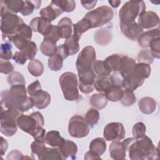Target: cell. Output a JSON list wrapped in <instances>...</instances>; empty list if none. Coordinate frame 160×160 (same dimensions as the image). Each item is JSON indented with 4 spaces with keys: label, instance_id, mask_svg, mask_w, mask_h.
Listing matches in <instances>:
<instances>
[{
    "label": "cell",
    "instance_id": "obj_1",
    "mask_svg": "<svg viewBox=\"0 0 160 160\" xmlns=\"http://www.w3.org/2000/svg\"><path fill=\"white\" fill-rule=\"evenodd\" d=\"M27 90L25 85L18 84L11 86L8 90L1 93V109L16 108L23 112L34 106V102L30 96L26 95Z\"/></svg>",
    "mask_w": 160,
    "mask_h": 160
},
{
    "label": "cell",
    "instance_id": "obj_2",
    "mask_svg": "<svg viewBox=\"0 0 160 160\" xmlns=\"http://www.w3.org/2000/svg\"><path fill=\"white\" fill-rule=\"evenodd\" d=\"M129 152L132 160L154 159L158 157V152L151 139L144 135L141 138H129L122 142Z\"/></svg>",
    "mask_w": 160,
    "mask_h": 160
},
{
    "label": "cell",
    "instance_id": "obj_3",
    "mask_svg": "<svg viewBox=\"0 0 160 160\" xmlns=\"http://www.w3.org/2000/svg\"><path fill=\"white\" fill-rule=\"evenodd\" d=\"M150 74L149 64L144 62L136 63L129 75L122 80V87L124 89L133 91L142 85L145 79L148 78Z\"/></svg>",
    "mask_w": 160,
    "mask_h": 160
},
{
    "label": "cell",
    "instance_id": "obj_4",
    "mask_svg": "<svg viewBox=\"0 0 160 160\" xmlns=\"http://www.w3.org/2000/svg\"><path fill=\"white\" fill-rule=\"evenodd\" d=\"M22 113L16 108L1 109V132L8 137L14 135L17 131V120Z\"/></svg>",
    "mask_w": 160,
    "mask_h": 160
},
{
    "label": "cell",
    "instance_id": "obj_5",
    "mask_svg": "<svg viewBox=\"0 0 160 160\" xmlns=\"http://www.w3.org/2000/svg\"><path fill=\"white\" fill-rule=\"evenodd\" d=\"M146 5L143 1H129L125 2L119 11L120 24L135 22L139 14L145 11Z\"/></svg>",
    "mask_w": 160,
    "mask_h": 160
},
{
    "label": "cell",
    "instance_id": "obj_6",
    "mask_svg": "<svg viewBox=\"0 0 160 160\" xmlns=\"http://www.w3.org/2000/svg\"><path fill=\"white\" fill-rule=\"evenodd\" d=\"M64 98L68 101H75L79 98L78 89V78L72 72L62 73L59 79Z\"/></svg>",
    "mask_w": 160,
    "mask_h": 160
},
{
    "label": "cell",
    "instance_id": "obj_7",
    "mask_svg": "<svg viewBox=\"0 0 160 160\" xmlns=\"http://www.w3.org/2000/svg\"><path fill=\"white\" fill-rule=\"evenodd\" d=\"M1 30L4 41L15 34L24 23L22 19L16 14L4 12L1 14Z\"/></svg>",
    "mask_w": 160,
    "mask_h": 160
},
{
    "label": "cell",
    "instance_id": "obj_8",
    "mask_svg": "<svg viewBox=\"0 0 160 160\" xmlns=\"http://www.w3.org/2000/svg\"><path fill=\"white\" fill-rule=\"evenodd\" d=\"M112 9L109 6H101L87 12L84 18L89 21L91 29L107 24L112 19Z\"/></svg>",
    "mask_w": 160,
    "mask_h": 160
},
{
    "label": "cell",
    "instance_id": "obj_9",
    "mask_svg": "<svg viewBox=\"0 0 160 160\" xmlns=\"http://www.w3.org/2000/svg\"><path fill=\"white\" fill-rule=\"evenodd\" d=\"M44 124L42 114L38 111L34 112L30 115L21 114L17 120L18 127L24 132L32 134Z\"/></svg>",
    "mask_w": 160,
    "mask_h": 160
},
{
    "label": "cell",
    "instance_id": "obj_10",
    "mask_svg": "<svg viewBox=\"0 0 160 160\" xmlns=\"http://www.w3.org/2000/svg\"><path fill=\"white\" fill-rule=\"evenodd\" d=\"M96 57V51L92 46L84 47L77 58L76 67L78 73L80 74L92 69Z\"/></svg>",
    "mask_w": 160,
    "mask_h": 160
},
{
    "label": "cell",
    "instance_id": "obj_11",
    "mask_svg": "<svg viewBox=\"0 0 160 160\" xmlns=\"http://www.w3.org/2000/svg\"><path fill=\"white\" fill-rule=\"evenodd\" d=\"M68 132L73 138H82L88 135L89 127L81 116L75 115L69 121Z\"/></svg>",
    "mask_w": 160,
    "mask_h": 160
},
{
    "label": "cell",
    "instance_id": "obj_12",
    "mask_svg": "<svg viewBox=\"0 0 160 160\" xmlns=\"http://www.w3.org/2000/svg\"><path fill=\"white\" fill-rule=\"evenodd\" d=\"M32 31L31 28L24 23L19 31L15 34L9 37L6 41L13 42L15 46L21 51L31 40Z\"/></svg>",
    "mask_w": 160,
    "mask_h": 160
},
{
    "label": "cell",
    "instance_id": "obj_13",
    "mask_svg": "<svg viewBox=\"0 0 160 160\" xmlns=\"http://www.w3.org/2000/svg\"><path fill=\"white\" fill-rule=\"evenodd\" d=\"M125 129L122 123L112 122L108 124L104 128L103 136L107 141H119L124 138Z\"/></svg>",
    "mask_w": 160,
    "mask_h": 160
},
{
    "label": "cell",
    "instance_id": "obj_14",
    "mask_svg": "<svg viewBox=\"0 0 160 160\" xmlns=\"http://www.w3.org/2000/svg\"><path fill=\"white\" fill-rule=\"evenodd\" d=\"M79 88L82 93L89 94L94 89V83L96 79V74L93 69L78 74Z\"/></svg>",
    "mask_w": 160,
    "mask_h": 160
},
{
    "label": "cell",
    "instance_id": "obj_15",
    "mask_svg": "<svg viewBox=\"0 0 160 160\" xmlns=\"http://www.w3.org/2000/svg\"><path fill=\"white\" fill-rule=\"evenodd\" d=\"M138 22L142 29H151L159 24V18L155 12L145 11L139 14Z\"/></svg>",
    "mask_w": 160,
    "mask_h": 160
},
{
    "label": "cell",
    "instance_id": "obj_16",
    "mask_svg": "<svg viewBox=\"0 0 160 160\" xmlns=\"http://www.w3.org/2000/svg\"><path fill=\"white\" fill-rule=\"evenodd\" d=\"M120 28L122 33L125 36L133 41L138 40L143 32V29L136 22L129 24H120Z\"/></svg>",
    "mask_w": 160,
    "mask_h": 160
},
{
    "label": "cell",
    "instance_id": "obj_17",
    "mask_svg": "<svg viewBox=\"0 0 160 160\" xmlns=\"http://www.w3.org/2000/svg\"><path fill=\"white\" fill-rule=\"evenodd\" d=\"M30 97L33 101L34 106L39 109L46 108L51 102V96L49 94L42 89L38 91Z\"/></svg>",
    "mask_w": 160,
    "mask_h": 160
},
{
    "label": "cell",
    "instance_id": "obj_18",
    "mask_svg": "<svg viewBox=\"0 0 160 160\" xmlns=\"http://www.w3.org/2000/svg\"><path fill=\"white\" fill-rule=\"evenodd\" d=\"M63 11L52 1L49 5L41 9L39 11L41 17L48 19L51 22L56 19Z\"/></svg>",
    "mask_w": 160,
    "mask_h": 160
},
{
    "label": "cell",
    "instance_id": "obj_19",
    "mask_svg": "<svg viewBox=\"0 0 160 160\" xmlns=\"http://www.w3.org/2000/svg\"><path fill=\"white\" fill-rule=\"evenodd\" d=\"M109 154L111 158L113 159H124L126 156V147L122 142L114 141L109 146Z\"/></svg>",
    "mask_w": 160,
    "mask_h": 160
},
{
    "label": "cell",
    "instance_id": "obj_20",
    "mask_svg": "<svg viewBox=\"0 0 160 160\" xmlns=\"http://www.w3.org/2000/svg\"><path fill=\"white\" fill-rule=\"evenodd\" d=\"M51 25V21L43 17L34 18L29 23V26L34 32H39L42 35Z\"/></svg>",
    "mask_w": 160,
    "mask_h": 160
},
{
    "label": "cell",
    "instance_id": "obj_21",
    "mask_svg": "<svg viewBox=\"0 0 160 160\" xmlns=\"http://www.w3.org/2000/svg\"><path fill=\"white\" fill-rule=\"evenodd\" d=\"M60 38L67 39L72 35L73 31V24L68 17L62 18L58 23Z\"/></svg>",
    "mask_w": 160,
    "mask_h": 160
},
{
    "label": "cell",
    "instance_id": "obj_22",
    "mask_svg": "<svg viewBox=\"0 0 160 160\" xmlns=\"http://www.w3.org/2000/svg\"><path fill=\"white\" fill-rule=\"evenodd\" d=\"M58 148L62 154L63 159L69 157L72 158H74L78 152V146L76 144L68 139H65L63 144Z\"/></svg>",
    "mask_w": 160,
    "mask_h": 160
},
{
    "label": "cell",
    "instance_id": "obj_23",
    "mask_svg": "<svg viewBox=\"0 0 160 160\" xmlns=\"http://www.w3.org/2000/svg\"><path fill=\"white\" fill-rule=\"evenodd\" d=\"M23 5L24 1H1V14L4 12L16 14L21 11Z\"/></svg>",
    "mask_w": 160,
    "mask_h": 160
},
{
    "label": "cell",
    "instance_id": "obj_24",
    "mask_svg": "<svg viewBox=\"0 0 160 160\" xmlns=\"http://www.w3.org/2000/svg\"><path fill=\"white\" fill-rule=\"evenodd\" d=\"M139 110L145 114L152 113L156 108V101L151 97H144L138 102Z\"/></svg>",
    "mask_w": 160,
    "mask_h": 160
},
{
    "label": "cell",
    "instance_id": "obj_25",
    "mask_svg": "<svg viewBox=\"0 0 160 160\" xmlns=\"http://www.w3.org/2000/svg\"><path fill=\"white\" fill-rule=\"evenodd\" d=\"M159 37V28L153 29L142 32L138 39L139 46L142 48H149L150 42L155 38Z\"/></svg>",
    "mask_w": 160,
    "mask_h": 160
},
{
    "label": "cell",
    "instance_id": "obj_26",
    "mask_svg": "<svg viewBox=\"0 0 160 160\" xmlns=\"http://www.w3.org/2000/svg\"><path fill=\"white\" fill-rule=\"evenodd\" d=\"M94 41L99 45L104 46L108 44L112 39L111 31L107 28L98 29L94 33Z\"/></svg>",
    "mask_w": 160,
    "mask_h": 160
},
{
    "label": "cell",
    "instance_id": "obj_27",
    "mask_svg": "<svg viewBox=\"0 0 160 160\" xmlns=\"http://www.w3.org/2000/svg\"><path fill=\"white\" fill-rule=\"evenodd\" d=\"M106 149V142L102 138H96L91 141L89 144V151L93 154L101 156Z\"/></svg>",
    "mask_w": 160,
    "mask_h": 160
},
{
    "label": "cell",
    "instance_id": "obj_28",
    "mask_svg": "<svg viewBox=\"0 0 160 160\" xmlns=\"http://www.w3.org/2000/svg\"><path fill=\"white\" fill-rule=\"evenodd\" d=\"M122 87L119 85L111 84V86L105 92L104 95L108 100L112 102L120 101L123 94Z\"/></svg>",
    "mask_w": 160,
    "mask_h": 160
},
{
    "label": "cell",
    "instance_id": "obj_29",
    "mask_svg": "<svg viewBox=\"0 0 160 160\" xmlns=\"http://www.w3.org/2000/svg\"><path fill=\"white\" fill-rule=\"evenodd\" d=\"M92 69L96 75L99 78H106L110 76L112 71L104 61L95 60L92 64Z\"/></svg>",
    "mask_w": 160,
    "mask_h": 160
},
{
    "label": "cell",
    "instance_id": "obj_30",
    "mask_svg": "<svg viewBox=\"0 0 160 160\" xmlns=\"http://www.w3.org/2000/svg\"><path fill=\"white\" fill-rule=\"evenodd\" d=\"M64 140L65 139L61 136L59 132L54 130L48 132L45 136L46 143L54 148H59L63 144Z\"/></svg>",
    "mask_w": 160,
    "mask_h": 160
},
{
    "label": "cell",
    "instance_id": "obj_31",
    "mask_svg": "<svg viewBox=\"0 0 160 160\" xmlns=\"http://www.w3.org/2000/svg\"><path fill=\"white\" fill-rule=\"evenodd\" d=\"M136 63V61L133 58L127 56H122V66L120 71H119V73L122 79H125L129 75Z\"/></svg>",
    "mask_w": 160,
    "mask_h": 160
},
{
    "label": "cell",
    "instance_id": "obj_32",
    "mask_svg": "<svg viewBox=\"0 0 160 160\" xmlns=\"http://www.w3.org/2000/svg\"><path fill=\"white\" fill-rule=\"evenodd\" d=\"M122 56L118 54H113L106 58L104 61L112 71L119 72L121 68Z\"/></svg>",
    "mask_w": 160,
    "mask_h": 160
},
{
    "label": "cell",
    "instance_id": "obj_33",
    "mask_svg": "<svg viewBox=\"0 0 160 160\" xmlns=\"http://www.w3.org/2000/svg\"><path fill=\"white\" fill-rule=\"evenodd\" d=\"M44 142L35 140L31 144L32 156H36L40 160H43L47 151L48 148L46 147Z\"/></svg>",
    "mask_w": 160,
    "mask_h": 160
},
{
    "label": "cell",
    "instance_id": "obj_34",
    "mask_svg": "<svg viewBox=\"0 0 160 160\" xmlns=\"http://www.w3.org/2000/svg\"><path fill=\"white\" fill-rule=\"evenodd\" d=\"M57 47L58 46H56V43L50 40L44 39L40 45L39 48L41 52L44 55L48 57H51L56 54L57 51Z\"/></svg>",
    "mask_w": 160,
    "mask_h": 160
},
{
    "label": "cell",
    "instance_id": "obj_35",
    "mask_svg": "<svg viewBox=\"0 0 160 160\" xmlns=\"http://www.w3.org/2000/svg\"><path fill=\"white\" fill-rule=\"evenodd\" d=\"M89 29H91V26L89 21L83 18L76 24H73V34L79 39L81 35Z\"/></svg>",
    "mask_w": 160,
    "mask_h": 160
},
{
    "label": "cell",
    "instance_id": "obj_36",
    "mask_svg": "<svg viewBox=\"0 0 160 160\" xmlns=\"http://www.w3.org/2000/svg\"><path fill=\"white\" fill-rule=\"evenodd\" d=\"M108 99L104 94L95 93L90 98V104L98 109H102L108 104Z\"/></svg>",
    "mask_w": 160,
    "mask_h": 160
},
{
    "label": "cell",
    "instance_id": "obj_37",
    "mask_svg": "<svg viewBox=\"0 0 160 160\" xmlns=\"http://www.w3.org/2000/svg\"><path fill=\"white\" fill-rule=\"evenodd\" d=\"M79 39H78L73 34L68 38L66 39L64 45L66 47L69 56L76 54L79 50Z\"/></svg>",
    "mask_w": 160,
    "mask_h": 160
},
{
    "label": "cell",
    "instance_id": "obj_38",
    "mask_svg": "<svg viewBox=\"0 0 160 160\" xmlns=\"http://www.w3.org/2000/svg\"><path fill=\"white\" fill-rule=\"evenodd\" d=\"M28 69L33 76L38 77L43 73L44 66L39 60L33 59L29 62Z\"/></svg>",
    "mask_w": 160,
    "mask_h": 160
},
{
    "label": "cell",
    "instance_id": "obj_39",
    "mask_svg": "<svg viewBox=\"0 0 160 160\" xmlns=\"http://www.w3.org/2000/svg\"><path fill=\"white\" fill-rule=\"evenodd\" d=\"M112 82L110 79V77L106 78H99L95 80L94 83V87L96 91L99 92L100 93L104 94L107 91V89L111 86Z\"/></svg>",
    "mask_w": 160,
    "mask_h": 160
},
{
    "label": "cell",
    "instance_id": "obj_40",
    "mask_svg": "<svg viewBox=\"0 0 160 160\" xmlns=\"http://www.w3.org/2000/svg\"><path fill=\"white\" fill-rule=\"evenodd\" d=\"M41 1H25L20 12L24 16H28L33 12L34 8L38 9L41 6Z\"/></svg>",
    "mask_w": 160,
    "mask_h": 160
},
{
    "label": "cell",
    "instance_id": "obj_41",
    "mask_svg": "<svg viewBox=\"0 0 160 160\" xmlns=\"http://www.w3.org/2000/svg\"><path fill=\"white\" fill-rule=\"evenodd\" d=\"M63 58L56 52L52 56L48 59V67L54 71H59L63 66Z\"/></svg>",
    "mask_w": 160,
    "mask_h": 160
},
{
    "label": "cell",
    "instance_id": "obj_42",
    "mask_svg": "<svg viewBox=\"0 0 160 160\" xmlns=\"http://www.w3.org/2000/svg\"><path fill=\"white\" fill-rule=\"evenodd\" d=\"M20 51L22 53V54L26 57L27 59H29L31 61L33 59L34 56H36L38 51V48L34 42L30 41L28 42L26 46Z\"/></svg>",
    "mask_w": 160,
    "mask_h": 160
},
{
    "label": "cell",
    "instance_id": "obj_43",
    "mask_svg": "<svg viewBox=\"0 0 160 160\" xmlns=\"http://www.w3.org/2000/svg\"><path fill=\"white\" fill-rule=\"evenodd\" d=\"M99 119V113L96 109H89L85 114L84 120L86 123L91 127H93L95 124H96Z\"/></svg>",
    "mask_w": 160,
    "mask_h": 160
},
{
    "label": "cell",
    "instance_id": "obj_44",
    "mask_svg": "<svg viewBox=\"0 0 160 160\" xmlns=\"http://www.w3.org/2000/svg\"><path fill=\"white\" fill-rule=\"evenodd\" d=\"M44 39L50 40L55 43H56L60 39L59 29L58 26L51 25L49 29L43 34Z\"/></svg>",
    "mask_w": 160,
    "mask_h": 160
},
{
    "label": "cell",
    "instance_id": "obj_45",
    "mask_svg": "<svg viewBox=\"0 0 160 160\" xmlns=\"http://www.w3.org/2000/svg\"><path fill=\"white\" fill-rule=\"evenodd\" d=\"M8 82L12 86L18 84H26V81L24 76L19 72L15 71L11 72L8 77Z\"/></svg>",
    "mask_w": 160,
    "mask_h": 160
},
{
    "label": "cell",
    "instance_id": "obj_46",
    "mask_svg": "<svg viewBox=\"0 0 160 160\" xmlns=\"http://www.w3.org/2000/svg\"><path fill=\"white\" fill-rule=\"evenodd\" d=\"M53 2L61 8L63 12H70L74 10L76 8V2L74 1L70 0H60V1H53Z\"/></svg>",
    "mask_w": 160,
    "mask_h": 160
},
{
    "label": "cell",
    "instance_id": "obj_47",
    "mask_svg": "<svg viewBox=\"0 0 160 160\" xmlns=\"http://www.w3.org/2000/svg\"><path fill=\"white\" fill-rule=\"evenodd\" d=\"M120 101L122 105L130 106L136 102V96L133 91L129 89H124L123 91L122 97Z\"/></svg>",
    "mask_w": 160,
    "mask_h": 160
},
{
    "label": "cell",
    "instance_id": "obj_48",
    "mask_svg": "<svg viewBox=\"0 0 160 160\" xmlns=\"http://www.w3.org/2000/svg\"><path fill=\"white\" fill-rule=\"evenodd\" d=\"M12 45L9 42L1 44L0 48V58L4 60H9L12 58V52L11 51Z\"/></svg>",
    "mask_w": 160,
    "mask_h": 160
},
{
    "label": "cell",
    "instance_id": "obj_49",
    "mask_svg": "<svg viewBox=\"0 0 160 160\" xmlns=\"http://www.w3.org/2000/svg\"><path fill=\"white\" fill-rule=\"evenodd\" d=\"M146 128L142 122H138L134 124L132 129V135L135 139H139L146 134Z\"/></svg>",
    "mask_w": 160,
    "mask_h": 160
},
{
    "label": "cell",
    "instance_id": "obj_50",
    "mask_svg": "<svg viewBox=\"0 0 160 160\" xmlns=\"http://www.w3.org/2000/svg\"><path fill=\"white\" fill-rule=\"evenodd\" d=\"M137 59L139 62H144L150 64L153 62L154 58L149 49H143L138 53Z\"/></svg>",
    "mask_w": 160,
    "mask_h": 160
},
{
    "label": "cell",
    "instance_id": "obj_51",
    "mask_svg": "<svg viewBox=\"0 0 160 160\" xmlns=\"http://www.w3.org/2000/svg\"><path fill=\"white\" fill-rule=\"evenodd\" d=\"M45 159H63L62 154L59 148H48L46 153L43 160Z\"/></svg>",
    "mask_w": 160,
    "mask_h": 160
},
{
    "label": "cell",
    "instance_id": "obj_52",
    "mask_svg": "<svg viewBox=\"0 0 160 160\" xmlns=\"http://www.w3.org/2000/svg\"><path fill=\"white\" fill-rule=\"evenodd\" d=\"M159 37H156L154 38L149 43V46L151 48V53L153 58L159 59L160 56V49H159Z\"/></svg>",
    "mask_w": 160,
    "mask_h": 160
},
{
    "label": "cell",
    "instance_id": "obj_53",
    "mask_svg": "<svg viewBox=\"0 0 160 160\" xmlns=\"http://www.w3.org/2000/svg\"><path fill=\"white\" fill-rule=\"evenodd\" d=\"M14 70L13 65L8 60L1 59L0 60V71L1 73L8 74Z\"/></svg>",
    "mask_w": 160,
    "mask_h": 160
},
{
    "label": "cell",
    "instance_id": "obj_54",
    "mask_svg": "<svg viewBox=\"0 0 160 160\" xmlns=\"http://www.w3.org/2000/svg\"><path fill=\"white\" fill-rule=\"evenodd\" d=\"M42 89L41 87V84L39 82V81L36 80V81L33 82L32 83H31V84H29L28 87L27 89V91L28 94L29 95V96H32L33 94H34L36 92H38V91Z\"/></svg>",
    "mask_w": 160,
    "mask_h": 160
},
{
    "label": "cell",
    "instance_id": "obj_55",
    "mask_svg": "<svg viewBox=\"0 0 160 160\" xmlns=\"http://www.w3.org/2000/svg\"><path fill=\"white\" fill-rule=\"evenodd\" d=\"M12 59L19 64H24L28 60L26 57L22 54V53L21 51H16L15 54H14Z\"/></svg>",
    "mask_w": 160,
    "mask_h": 160
},
{
    "label": "cell",
    "instance_id": "obj_56",
    "mask_svg": "<svg viewBox=\"0 0 160 160\" xmlns=\"http://www.w3.org/2000/svg\"><path fill=\"white\" fill-rule=\"evenodd\" d=\"M56 53L59 54L64 59L67 58L68 57V56H69V52H68L66 47L65 46L64 44H61L57 47Z\"/></svg>",
    "mask_w": 160,
    "mask_h": 160
},
{
    "label": "cell",
    "instance_id": "obj_57",
    "mask_svg": "<svg viewBox=\"0 0 160 160\" xmlns=\"http://www.w3.org/2000/svg\"><path fill=\"white\" fill-rule=\"evenodd\" d=\"M23 154L17 149H14L10 152L8 156V159H23Z\"/></svg>",
    "mask_w": 160,
    "mask_h": 160
},
{
    "label": "cell",
    "instance_id": "obj_58",
    "mask_svg": "<svg viewBox=\"0 0 160 160\" xmlns=\"http://www.w3.org/2000/svg\"><path fill=\"white\" fill-rule=\"evenodd\" d=\"M81 2L84 8L89 10L96 6L97 1H81Z\"/></svg>",
    "mask_w": 160,
    "mask_h": 160
},
{
    "label": "cell",
    "instance_id": "obj_59",
    "mask_svg": "<svg viewBox=\"0 0 160 160\" xmlns=\"http://www.w3.org/2000/svg\"><path fill=\"white\" fill-rule=\"evenodd\" d=\"M0 147H1V156H3L8 149V144L7 141L6 139H4L2 137H1Z\"/></svg>",
    "mask_w": 160,
    "mask_h": 160
},
{
    "label": "cell",
    "instance_id": "obj_60",
    "mask_svg": "<svg viewBox=\"0 0 160 160\" xmlns=\"http://www.w3.org/2000/svg\"><path fill=\"white\" fill-rule=\"evenodd\" d=\"M84 159H101V157L93 154L92 152H90L89 151H88L85 155H84Z\"/></svg>",
    "mask_w": 160,
    "mask_h": 160
},
{
    "label": "cell",
    "instance_id": "obj_61",
    "mask_svg": "<svg viewBox=\"0 0 160 160\" xmlns=\"http://www.w3.org/2000/svg\"><path fill=\"white\" fill-rule=\"evenodd\" d=\"M108 2L113 8H118L121 4V1H109Z\"/></svg>",
    "mask_w": 160,
    "mask_h": 160
}]
</instances>
